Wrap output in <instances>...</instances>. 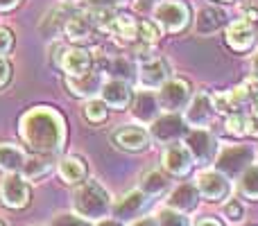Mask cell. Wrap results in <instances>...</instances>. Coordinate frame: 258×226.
<instances>
[{"label":"cell","instance_id":"cell-2","mask_svg":"<svg viewBox=\"0 0 258 226\" xmlns=\"http://www.w3.org/2000/svg\"><path fill=\"white\" fill-rule=\"evenodd\" d=\"M111 195L100 181H84L77 186L73 195V210L75 215L89 219V222H100V219L111 217Z\"/></svg>","mask_w":258,"mask_h":226},{"label":"cell","instance_id":"cell-14","mask_svg":"<svg viewBox=\"0 0 258 226\" xmlns=\"http://www.w3.org/2000/svg\"><path fill=\"white\" fill-rule=\"evenodd\" d=\"M188 133V127H186V120L181 118L179 113H165V115H159V118L152 122V131L150 136L159 142H174L177 138H183Z\"/></svg>","mask_w":258,"mask_h":226},{"label":"cell","instance_id":"cell-23","mask_svg":"<svg viewBox=\"0 0 258 226\" xmlns=\"http://www.w3.org/2000/svg\"><path fill=\"white\" fill-rule=\"evenodd\" d=\"M104 32H109L111 36L125 41V43H132V41L138 39V21L132 16V14L116 12L111 16V21L107 23V30Z\"/></svg>","mask_w":258,"mask_h":226},{"label":"cell","instance_id":"cell-13","mask_svg":"<svg viewBox=\"0 0 258 226\" xmlns=\"http://www.w3.org/2000/svg\"><path fill=\"white\" fill-rule=\"evenodd\" d=\"M161 163H163V170L170 177H186L195 165V159L190 156L186 145L168 142V147L163 149V156H161Z\"/></svg>","mask_w":258,"mask_h":226},{"label":"cell","instance_id":"cell-42","mask_svg":"<svg viewBox=\"0 0 258 226\" xmlns=\"http://www.w3.org/2000/svg\"><path fill=\"white\" fill-rule=\"evenodd\" d=\"M138 12H154V7L159 5V0H134Z\"/></svg>","mask_w":258,"mask_h":226},{"label":"cell","instance_id":"cell-10","mask_svg":"<svg viewBox=\"0 0 258 226\" xmlns=\"http://www.w3.org/2000/svg\"><path fill=\"white\" fill-rule=\"evenodd\" d=\"M215 115V107H213V95H209L206 91H197L190 98V102L186 104V120L188 127L192 129H206L211 124Z\"/></svg>","mask_w":258,"mask_h":226},{"label":"cell","instance_id":"cell-26","mask_svg":"<svg viewBox=\"0 0 258 226\" xmlns=\"http://www.w3.org/2000/svg\"><path fill=\"white\" fill-rule=\"evenodd\" d=\"M25 159L27 154L23 147L14 145V142H0V170L3 172H21Z\"/></svg>","mask_w":258,"mask_h":226},{"label":"cell","instance_id":"cell-12","mask_svg":"<svg viewBox=\"0 0 258 226\" xmlns=\"http://www.w3.org/2000/svg\"><path fill=\"white\" fill-rule=\"evenodd\" d=\"M104 75H107V72H104L102 68H98V70L91 68V70L86 72V75H82V77H66L63 84H66V91L73 95V98L91 100V98H95V95L102 91Z\"/></svg>","mask_w":258,"mask_h":226},{"label":"cell","instance_id":"cell-27","mask_svg":"<svg viewBox=\"0 0 258 226\" xmlns=\"http://www.w3.org/2000/svg\"><path fill=\"white\" fill-rule=\"evenodd\" d=\"M71 7L68 5H57V7H52L48 14L43 16V21H41V32L48 36L52 34H59V32H63V27H66L68 18H71Z\"/></svg>","mask_w":258,"mask_h":226},{"label":"cell","instance_id":"cell-9","mask_svg":"<svg viewBox=\"0 0 258 226\" xmlns=\"http://www.w3.org/2000/svg\"><path fill=\"white\" fill-rule=\"evenodd\" d=\"M254 161V149L251 147H245V145H236V147H227L222 154L218 156V168L222 174H227L229 179L233 177H240L247 168L251 165Z\"/></svg>","mask_w":258,"mask_h":226},{"label":"cell","instance_id":"cell-35","mask_svg":"<svg viewBox=\"0 0 258 226\" xmlns=\"http://www.w3.org/2000/svg\"><path fill=\"white\" fill-rule=\"evenodd\" d=\"M224 217L229 219V222H242L245 219V206H242L240 199H229L227 204H224Z\"/></svg>","mask_w":258,"mask_h":226},{"label":"cell","instance_id":"cell-34","mask_svg":"<svg viewBox=\"0 0 258 226\" xmlns=\"http://www.w3.org/2000/svg\"><path fill=\"white\" fill-rule=\"evenodd\" d=\"M156 226H190L188 217L179 210L172 208H163L159 215H156Z\"/></svg>","mask_w":258,"mask_h":226},{"label":"cell","instance_id":"cell-44","mask_svg":"<svg viewBox=\"0 0 258 226\" xmlns=\"http://www.w3.org/2000/svg\"><path fill=\"white\" fill-rule=\"evenodd\" d=\"M132 226H156V217H141V219H134Z\"/></svg>","mask_w":258,"mask_h":226},{"label":"cell","instance_id":"cell-21","mask_svg":"<svg viewBox=\"0 0 258 226\" xmlns=\"http://www.w3.org/2000/svg\"><path fill=\"white\" fill-rule=\"evenodd\" d=\"M197 204H200V192H197L195 183H181L168 197V208L179 210L183 215L192 213L197 208Z\"/></svg>","mask_w":258,"mask_h":226},{"label":"cell","instance_id":"cell-3","mask_svg":"<svg viewBox=\"0 0 258 226\" xmlns=\"http://www.w3.org/2000/svg\"><path fill=\"white\" fill-rule=\"evenodd\" d=\"M195 188L202 199L213 201V204L231 197V179H229L227 174H222L220 170H202V172L197 174Z\"/></svg>","mask_w":258,"mask_h":226},{"label":"cell","instance_id":"cell-47","mask_svg":"<svg viewBox=\"0 0 258 226\" xmlns=\"http://www.w3.org/2000/svg\"><path fill=\"white\" fill-rule=\"evenodd\" d=\"M251 77L258 80V52L254 54V59H251Z\"/></svg>","mask_w":258,"mask_h":226},{"label":"cell","instance_id":"cell-37","mask_svg":"<svg viewBox=\"0 0 258 226\" xmlns=\"http://www.w3.org/2000/svg\"><path fill=\"white\" fill-rule=\"evenodd\" d=\"M14 48V32L9 27H0V57L9 54Z\"/></svg>","mask_w":258,"mask_h":226},{"label":"cell","instance_id":"cell-52","mask_svg":"<svg viewBox=\"0 0 258 226\" xmlns=\"http://www.w3.org/2000/svg\"><path fill=\"white\" fill-rule=\"evenodd\" d=\"M120 3H122V0H120Z\"/></svg>","mask_w":258,"mask_h":226},{"label":"cell","instance_id":"cell-17","mask_svg":"<svg viewBox=\"0 0 258 226\" xmlns=\"http://www.w3.org/2000/svg\"><path fill=\"white\" fill-rule=\"evenodd\" d=\"M227 43L236 52H247L256 43V23L247 18H236L227 25Z\"/></svg>","mask_w":258,"mask_h":226},{"label":"cell","instance_id":"cell-15","mask_svg":"<svg viewBox=\"0 0 258 226\" xmlns=\"http://www.w3.org/2000/svg\"><path fill=\"white\" fill-rule=\"evenodd\" d=\"M147 201H150V197H147L145 192L141 190V188H138V190L125 192L120 199L111 204L113 219H120V222H134V219H136L138 215L145 210Z\"/></svg>","mask_w":258,"mask_h":226},{"label":"cell","instance_id":"cell-6","mask_svg":"<svg viewBox=\"0 0 258 226\" xmlns=\"http://www.w3.org/2000/svg\"><path fill=\"white\" fill-rule=\"evenodd\" d=\"M154 21L161 25V30L177 34L190 21V9L179 0H163L154 7Z\"/></svg>","mask_w":258,"mask_h":226},{"label":"cell","instance_id":"cell-28","mask_svg":"<svg viewBox=\"0 0 258 226\" xmlns=\"http://www.w3.org/2000/svg\"><path fill=\"white\" fill-rule=\"evenodd\" d=\"M245 102H247V95L242 91V86H236L231 91H222V93L213 95V107L220 113H236Z\"/></svg>","mask_w":258,"mask_h":226},{"label":"cell","instance_id":"cell-41","mask_svg":"<svg viewBox=\"0 0 258 226\" xmlns=\"http://www.w3.org/2000/svg\"><path fill=\"white\" fill-rule=\"evenodd\" d=\"M63 50H66V48H63V43H59V41L50 45V61H52L54 66H59V59H61Z\"/></svg>","mask_w":258,"mask_h":226},{"label":"cell","instance_id":"cell-39","mask_svg":"<svg viewBox=\"0 0 258 226\" xmlns=\"http://www.w3.org/2000/svg\"><path fill=\"white\" fill-rule=\"evenodd\" d=\"M82 3L89 7V12H95V9H116V3L120 0H82Z\"/></svg>","mask_w":258,"mask_h":226},{"label":"cell","instance_id":"cell-36","mask_svg":"<svg viewBox=\"0 0 258 226\" xmlns=\"http://www.w3.org/2000/svg\"><path fill=\"white\" fill-rule=\"evenodd\" d=\"M52 226H91V224H89V219L80 217V215L66 213V215H57V217H54V222H52Z\"/></svg>","mask_w":258,"mask_h":226},{"label":"cell","instance_id":"cell-50","mask_svg":"<svg viewBox=\"0 0 258 226\" xmlns=\"http://www.w3.org/2000/svg\"><path fill=\"white\" fill-rule=\"evenodd\" d=\"M71 3H82V0H71Z\"/></svg>","mask_w":258,"mask_h":226},{"label":"cell","instance_id":"cell-5","mask_svg":"<svg viewBox=\"0 0 258 226\" xmlns=\"http://www.w3.org/2000/svg\"><path fill=\"white\" fill-rule=\"evenodd\" d=\"M161 111L165 113H179L181 109H186V104L190 102V84L186 80L179 77H170L156 93Z\"/></svg>","mask_w":258,"mask_h":226},{"label":"cell","instance_id":"cell-8","mask_svg":"<svg viewBox=\"0 0 258 226\" xmlns=\"http://www.w3.org/2000/svg\"><path fill=\"white\" fill-rule=\"evenodd\" d=\"M170 75H172V68H170L168 59L154 54V57L141 61V66H138V86L145 91L161 89L170 80Z\"/></svg>","mask_w":258,"mask_h":226},{"label":"cell","instance_id":"cell-43","mask_svg":"<svg viewBox=\"0 0 258 226\" xmlns=\"http://www.w3.org/2000/svg\"><path fill=\"white\" fill-rule=\"evenodd\" d=\"M195 226H224V224L218 217H202V219H197Z\"/></svg>","mask_w":258,"mask_h":226},{"label":"cell","instance_id":"cell-46","mask_svg":"<svg viewBox=\"0 0 258 226\" xmlns=\"http://www.w3.org/2000/svg\"><path fill=\"white\" fill-rule=\"evenodd\" d=\"M98 226H125V222H120V219H100Z\"/></svg>","mask_w":258,"mask_h":226},{"label":"cell","instance_id":"cell-1","mask_svg":"<svg viewBox=\"0 0 258 226\" xmlns=\"http://www.w3.org/2000/svg\"><path fill=\"white\" fill-rule=\"evenodd\" d=\"M18 133L32 154L54 156L66 140V122L54 109L36 107L21 115Z\"/></svg>","mask_w":258,"mask_h":226},{"label":"cell","instance_id":"cell-7","mask_svg":"<svg viewBox=\"0 0 258 226\" xmlns=\"http://www.w3.org/2000/svg\"><path fill=\"white\" fill-rule=\"evenodd\" d=\"M183 145L188 147L195 163H213L218 159V140L209 129H188L183 136Z\"/></svg>","mask_w":258,"mask_h":226},{"label":"cell","instance_id":"cell-32","mask_svg":"<svg viewBox=\"0 0 258 226\" xmlns=\"http://www.w3.org/2000/svg\"><path fill=\"white\" fill-rule=\"evenodd\" d=\"M161 36H163V30H161V25L156 21L145 18V21L138 23V39H141L143 43L154 45V43H159L161 41Z\"/></svg>","mask_w":258,"mask_h":226},{"label":"cell","instance_id":"cell-29","mask_svg":"<svg viewBox=\"0 0 258 226\" xmlns=\"http://www.w3.org/2000/svg\"><path fill=\"white\" fill-rule=\"evenodd\" d=\"M165 188H168V179H165V174L159 172V170H147L141 177V190L145 192L147 197L163 195Z\"/></svg>","mask_w":258,"mask_h":226},{"label":"cell","instance_id":"cell-40","mask_svg":"<svg viewBox=\"0 0 258 226\" xmlns=\"http://www.w3.org/2000/svg\"><path fill=\"white\" fill-rule=\"evenodd\" d=\"M9 80H12V63L5 57H0V89H5L9 84Z\"/></svg>","mask_w":258,"mask_h":226},{"label":"cell","instance_id":"cell-30","mask_svg":"<svg viewBox=\"0 0 258 226\" xmlns=\"http://www.w3.org/2000/svg\"><path fill=\"white\" fill-rule=\"evenodd\" d=\"M238 190L245 199L258 201V165L251 163L245 172L238 177Z\"/></svg>","mask_w":258,"mask_h":226},{"label":"cell","instance_id":"cell-33","mask_svg":"<svg viewBox=\"0 0 258 226\" xmlns=\"http://www.w3.org/2000/svg\"><path fill=\"white\" fill-rule=\"evenodd\" d=\"M84 115H86V120H89V122L100 124V122H104V120H107L109 107L102 102V98H91L89 102H86V107H84Z\"/></svg>","mask_w":258,"mask_h":226},{"label":"cell","instance_id":"cell-11","mask_svg":"<svg viewBox=\"0 0 258 226\" xmlns=\"http://www.w3.org/2000/svg\"><path fill=\"white\" fill-rule=\"evenodd\" d=\"M63 32H66L68 41H73V43H77V45H84V43H93L100 27H98V23H95L93 14L82 12V14H73V16L68 18Z\"/></svg>","mask_w":258,"mask_h":226},{"label":"cell","instance_id":"cell-48","mask_svg":"<svg viewBox=\"0 0 258 226\" xmlns=\"http://www.w3.org/2000/svg\"><path fill=\"white\" fill-rule=\"evenodd\" d=\"M254 113L258 115V95H256V98H254Z\"/></svg>","mask_w":258,"mask_h":226},{"label":"cell","instance_id":"cell-19","mask_svg":"<svg viewBox=\"0 0 258 226\" xmlns=\"http://www.w3.org/2000/svg\"><path fill=\"white\" fill-rule=\"evenodd\" d=\"M100 93H102V102L109 109H116V111H122L132 104V86H129V82L118 80V77L104 80Z\"/></svg>","mask_w":258,"mask_h":226},{"label":"cell","instance_id":"cell-24","mask_svg":"<svg viewBox=\"0 0 258 226\" xmlns=\"http://www.w3.org/2000/svg\"><path fill=\"white\" fill-rule=\"evenodd\" d=\"M54 170V159L50 154H32L25 159L21 174L25 181H41Z\"/></svg>","mask_w":258,"mask_h":226},{"label":"cell","instance_id":"cell-25","mask_svg":"<svg viewBox=\"0 0 258 226\" xmlns=\"http://www.w3.org/2000/svg\"><path fill=\"white\" fill-rule=\"evenodd\" d=\"M86 174H89V168H86V161L82 156H66V159L59 161V177L68 186L84 183Z\"/></svg>","mask_w":258,"mask_h":226},{"label":"cell","instance_id":"cell-31","mask_svg":"<svg viewBox=\"0 0 258 226\" xmlns=\"http://www.w3.org/2000/svg\"><path fill=\"white\" fill-rule=\"evenodd\" d=\"M224 131L231 133L236 138H242L249 133V113H229L227 120H224Z\"/></svg>","mask_w":258,"mask_h":226},{"label":"cell","instance_id":"cell-38","mask_svg":"<svg viewBox=\"0 0 258 226\" xmlns=\"http://www.w3.org/2000/svg\"><path fill=\"white\" fill-rule=\"evenodd\" d=\"M242 18L251 23H258V0H247L242 3Z\"/></svg>","mask_w":258,"mask_h":226},{"label":"cell","instance_id":"cell-51","mask_svg":"<svg viewBox=\"0 0 258 226\" xmlns=\"http://www.w3.org/2000/svg\"><path fill=\"white\" fill-rule=\"evenodd\" d=\"M0 226H3V222H0Z\"/></svg>","mask_w":258,"mask_h":226},{"label":"cell","instance_id":"cell-49","mask_svg":"<svg viewBox=\"0 0 258 226\" xmlns=\"http://www.w3.org/2000/svg\"><path fill=\"white\" fill-rule=\"evenodd\" d=\"M220 3H236V0H220Z\"/></svg>","mask_w":258,"mask_h":226},{"label":"cell","instance_id":"cell-45","mask_svg":"<svg viewBox=\"0 0 258 226\" xmlns=\"http://www.w3.org/2000/svg\"><path fill=\"white\" fill-rule=\"evenodd\" d=\"M18 3L21 0H0V12H9V9L18 7Z\"/></svg>","mask_w":258,"mask_h":226},{"label":"cell","instance_id":"cell-22","mask_svg":"<svg viewBox=\"0 0 258 226\" xmlns=\"http://www.w3.org/2000/svg\"><path fill=\"white\" fill-rule=\"evenodd\" d=\"M227 25V12L222 7H213V5H206L200 9L197 14V23H195V32L200 36L213 34V32L222 30Z\"/></svg>","mask_w":258,"mask_h":226},{"label":"cell","instance_id":"cell-18","mask_svg":"<svg viewBox=\"0 0 258 226\" xmlns=\"http://www.w3.org/2000/svg\"><path fill=\"white\" fill-rule=\"evenodd\" d=\"M93 66V57H91L89 50L84 48H66L59 59V68L66 72V77H82L91 70Z\"/></svg>","mask_w":258,"mask_h":226},{"label":"cell","instance_id":"cell-16","mask_svg":"<svg viewBox=\"0 0 258 226\" xmlns=\"http://www.w3.org/2000/svg\"><path fill=\"white\" fill-rule=\"evenodd\" d=\"M111 142L125 152H143L150 145V131L141 124H125L111 133Z\"/></svg>","mask_w":258,"mask_h":226},{"label":"cell","instance_id":"cell-20","mask_svg":"<svg viewBox=\"0 0 258 226\" xmlns=\"http://www.w3.org/2000/svg\"><path fill=\"white\" fill-rule=\"evenodd\" d=\"M161 113L159 100H156L154 91H138L132 98V115L138 120L141 124H152Z\"/></svg>","mask_w":258,"mask_h":226},{"label":"cell","instance_id":"cell-4","mask_svg":"<svg viewBox=\"0 0 258 226\" xmlns=\"http://www.w3.org/2000/svg\"><path fill=\"white\" fill-rule=\"evenodd\" d=\"M32 199V192L21 172H9L0 181V204L9 210H23Z\"/></svg>","mask_w":258,"mask_h":226}]
</instances>
